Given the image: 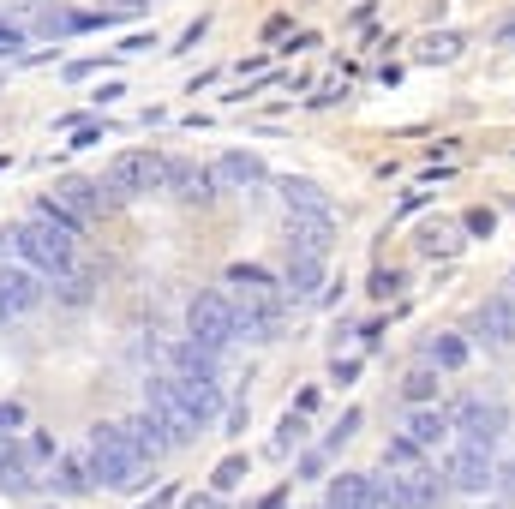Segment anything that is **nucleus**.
I'll list each match as a JSON object with an SVG mask.
<instances>
[{
	"instance_id": "obj_21",
	"label": "nucleus",
	"mask_w": 515,
	"mask_h": 509,
	"mask_svg": "<svg viewBox=\"0 0 515 509\" xmlns=\"http://www.w3.org/2000/svg\"><path fill=\"white\" fill-rule=\"evenodd\" d=\"M426 360H432L438 372H462V366H468V342H462L456 330H438V336L426 342Z\"/></svg>"
},
{
	"instance_id": "obj_11",
	"label": "nucleus",
	"mask_w": 515,
	"mask_h": 509,
	"mask_svg": "<svg viewBox=\"0 0 515 509\" xmlns=\"http://www.w3.org/2000/svg\"><path fill=\"white\" fill-rule=\"evenodd\" d=\"M474 330H480V342H492V348H515V294H492V300L474 312Z\"/></svg>"
},
{
	"instance_id": "obj_39",
	"label": "nucleus",
	"mask_w": 515,
	"mask_h": 509,
	"mask_svg": "<svg viewBox=\"0 0 515 509\" xmlns=\"http://www.w3.org/2000/svg\"><path fill=\"white\" fill-rule=\"evenodd\" d=\"M6 456H18V444H12V432H0V462H6Z\"/></svg>"
},
{
	"instance_id": "obj_30",
	"label": "nucleus",
	"mask_w": 515,
	"mask_h": 509,
	"mask_svg": "<svg viewBox=\"0 0 515 509\" xmlns=\"http://www.w3.org/2000/svg\"><path fill=\"white\" fill-rule=\"evenodd\" d=\"M354 432H360V408H348V414H342V420H336V432H330V438H324V450H342V444H348V438H354Z\"/></svg>"
},
{
	"instance_id": "obj_40",
	"label": "nucleus",
	"mask_w": 515,
	"mask_h": 509,
	"mask_svg": "<svg viewBox=\"0 0 515 509\" xmlns=\"http://www.w3.org/2000/svg\"><path fill=\"white\" fill-rule=\"evenodd\" d=\"M186 509H222L216 498H186Z\"/></svg>"
},
{
	"instance_id": "obj_18",
	"label": "nucleus",
	"mask_w": 515,
	"mask_h": 509,
	"mask_svg": "<svg viewBox=\"0 0 515 509\" xmlns=\"http://www.w3.org/2000/svg\"><path fill=\"white\" fill-rule=\"evenodd\" d=\"M450 432H456V426H450V414H444V408H432V402L408 414V438H414L420 450H438V444H444Z\"/></svg>"
},
{
	"instance_id": "obj_36",
	"label": "nucleus",
	"mask_w": 515,
	"mask_h": 509,
	"mask_svg": "<svg viewBox=\"0 0 515 509\" xmlns=\"http://www.w3.org/2000/svg\"><path fill=\"white\" fill-rule=\"evenodd\" d=\"M468 228H474V234H492V228H498V216H492V210H468Z\"/></svg>"
},
{
	"instance_id": "obj_15",
	"label": "nucleus",
	"mask_w": 515,
	"mask_h": 509,
	"mask_svg": "<svg viewBox=\"0 0 515 509\" xmlns=\"http://www.w3.org/2000/svg\"><path fill=\"white\" fill-rule=\"evenodd\" d=\"M282 204H288V216H330V192L318 186V180H282Z\"/></svg>"
},
{
	"instance_id": "obj_26",
	"label": "nucleus",
	"mask_w": 515,
	"mask_h": 509,
	"mask_svg": "<svg viewBox=\"0 0 515 509\" xmlns=\"http://www.w3.org/2000/svg\"><path fill=\"white\" fill-rule=\"evenodd\" d=\"M0 492H30V462H24V450L0 462Z\"/></svg>"
},
{
	"instance_id": "obj_20",
	"label": "nucleus",
	"mask_w": 515,
	"mask_h": 509,
	"mask_svg": "<svg viewBox=\"0 0 515 509\" xmlns=\"http://www.w3.org/2000/svg\"><path fill=\"white\" fill-rule=\"evenodd\" d=\"M90 486H96L90 456H60V462H54V492H60V498H84Z\"/></svg>"
},
{
	"instance_id": "obj_2",
	"label": "nucleus",
	"mask_w": 515,
	"mask_h": 509,
	"mask_svg": "<svg viewBox=\"0 0 515 509\" xmlns=\"http://www.w3.org/2000/svg\"><path fill=\"white\" fill-rule=\"evenodd\" d=\"M72 240H78V234H72L66 222L42 216V210H36L24 228H12V252H18L30 270H42V276H66V270H72Z\"/></svg>"
},
{
	"instance_id": "obj_16",
	"label": "nucleus",
	"mask_w": 515,
	"mask_h": 509,
	"mask_svg": "<svg viewBox=\"0 0 515 509\" xmlns=\"http://www.w3.org/2000/svg\"><path fill=\"white\" fill-rule=\"evenodd\" d=\"M126 438H132V444H138V450H144V456H150V462H156V456H168V450H174V432H168V426H162V420H156V414H150V408H144V414H132V420H126Z\"/></svg>"
},
{
	"instance_id": "obj_27",
	"label": "nucleus",
	"mask_w": 515,
	"mask_h": 509,
	"mask_svg": "<svg viewBox=\"0 0 515 509\" xmlns=\"http://www.w3.org/2000/svg\"><path fill=\"white\" fill-rule=\"evenodd\" d=\"M456 54H462V36H450V30L420 42V60H456Z\"/></svg>"
},
{
	"instance_id": "obj_44",
	"label": "nucleus",
	"mask_w": 515,
	"mask_h": 509,
	"mask_svg": "<svg viewBox=\"0 0 515 509\" xmlns=\"http://www.w3.org/2000/svg\"><path fill=\"white\" fill-rule=\"evenodd\" d=\"M318 509H330V504H318Z\"/></svg>"
},
{
	"instance_id": "obj_8",
	"label": "nucleus",
	"mask_w": 515,
	"mask_h": 509,
	"mask_svg": "<svg viewBox=\"0 0 515 509\" xmlns=\"http://www.w3.org/2000/svg\"><path fill=\"white\" fill-rule=\"evenodd\" d=\"M444 480H450L456 492H492V486H498V462H492V450H480V444H456V450L444 456Z\"/></svg>"
},
{
	"instance_id": "obj_34",
	"label": "nucleus",
	"mask_w": 515,
	"mask_h": 509,
	"mask_svg": "<svg viewBox=\"0 0 515 509\" xmlns=\"http://www.w3.org/2000/svg\"><path fill=\"white\" fill-rule=\"evenodd\" d=\"M396 288H402V276H396V270H378V276H372V294H378V300H390Z\"/></svg>"
},
{
	"instance_id": "obj_38",
	"label": "nucleus",
	"mask_w": 515,
	"mask_h": 509,
	"mask_svg": "<svg viewBox=\"0 0 515 509\" xmlns=\"http://www.w3.org/2000/svg\"><path fill=\"white\" fill-rule=\"evenodd\" d=\"M174 498H180V492H174V486H162V492H156V498H150V504H144V509H168V504H174Z\"/></svg>"
},
{
	"instance_id": "obj_12",
	"label": "nucleus",
	"mask_w": 515,
	"mask_h": 509,
	"mask_svg": "<svg viewBox=\"0 0 515 509\" xmlns=\"http://www.w3.org/2000/svg\"><path fill=\"white\" fill-rule=\"evenodd\" d=\"M330 509H384V492H378V474H336L330 492H324Z\"/></svg>"
},
{
	"instance_id": "obj_23",
	"label": "nucleus",
	"mask_w": 515,
	"mask_h": 509,
	"mask_svg": "<svg viewBox=\"0 0 515 509\" xmlns=\"http://www.w3.org/2000/svg\"><path fill=\"white\" fill-rule=\"evenodd\" d=\"M456 252H462L456 222H432V228H420V258H456Z\"/></svg>"
},
{
	"instance_id": "obj_5",
	"label": "nucleus",
	"mask_w": 515,
	"mask_h": 509,
	"mask_svg": "<svg viewBox=\"0 0 515 509\" xmlns=\"http://www.w3.org/2000/svg\"><path fill=\"white\" fill-rule=\"evenodd\" d=\"M378 492H384V509H438L450 480H438L432 468H408V474H378Z\"/></svg>"
},
{
	"instance_id": "obj_10",
	"label": "nucleus",
	"mask_w": 515,
	"mask_h": 509,
	"mask_svg": "<svg viewBox=\"0 0 515 509\" xmlns=\"http://www.w3.org/2000/svg\"><path fill=\"white\" fill-rule=\"evenodd\" d=\"M36 300H42V276L24 270V264H0V324L18 318V312H30Z\"/></svg>"
},
{
	"instance_id": "obj_31",
	"label": "nucleus",
	"mask_w": 515,
	"mask_h": 509,
	"mask_svg": "<svg viewBox=\"0 0 515 509\" xmlns=\"http://www.w3.org/2000/svg\"><path fill=\"white\" fill-rule=\"evenodd\" d=\"M228 282H234V288H270V276H264L258 264H234V270H228Z\"/></svg>"
},
{
	"instance_id": "obj_35",
	"label": "nucleus",
	"mask_w": 515,
	"mask_h": 509,
	"mask_svg": "<svg viewBox=\"0 0 515 509\" xmlns=\"http://www.w3.org/2000/svg\"><path fill=\"white\" fill-rule=\"evenodd\" d=\"M24 426V408L18 402H0V432H18Z\"/></svg>"
},
{
	"instance_id": "obj_41",
	"label": "nucleus",
	"mask_w": 515,
	"mask_h": 509,
	"mask_svg": "<svg viewBox=\"0 0 515 509\" xmlns=\"http://www.w3.org/2000/svg\"><path fill=\"white\" fill-rule=\"evenodd\" d=\"M138 6H144V0H114V12H138Z\"/></svg>"
},
{
	"instance_id": "obj_33",
	"label": "nucleus",
	"mask_w": 515,
	"mask_h": 509,
	"mask_svg": "<svg viewBox=\"0 0 515 509\" xmlns=\"http://www.w3.org/2000/svg\"><path fill=\"white\" fill-rule=\"evenodd\" d=\"M324 462H330V450H306V456H300V480H318Z\"/></svg>"
},
{
	"instance_id": "obj_24",
	"label": "nucleus",
	"mask_w": 515,
	"mask_h": 509,
	"mask_svg": "<svg viewBox=\"0 0 515 509\" xmlns=\"http://www.w3.org/2000/svg\"><path fill=\"white\" fill-rule=\"evenodd\" d=\"M402 396L414 402V408H426V402H438V366L426 360V366H414L408 378H402Z\"/></svg>"
},
{
	"instance_id": "obj_17",
	"label": "nucleus",
	"mask_w": 515,
	"mask_h": 509,
	"mask_svg": "<svg viewBox=\"0 0 515 509\" xmlns=\"http://www.w3.org/2000/svg\"><path fill=\"white\" fill-rule=\"evenodd\" d=\"M324 264H330V258H288V276H282L288 300H318V288H324Z\"/></svg>"
},
{
	"instance_id": "obj_13",
	"label": "nucleus",
	"mask_w": 515,
	"mask_h": 509,
	"mask_svg": "<svg viewBox=\"0 0 515 509\" xmlns=\"http://www.w3.org/2000/svg\"><path fill=\"white\" fill-rule=\"evenodd\" d=\"M216 186L222 192H246V186H264V156H252V150H228V156H216Z\"/></svg>"
},
{
	"instance_id": "obj_19",
	"label": "nucleus",
	"mask_w": 515,
	"mask_h": 509,
	"mask_svg": "<svg viewBox=\"0 0 515 509\" xmlns=\"http://www.w3.org/2000/svg\"><path fill=\"white\" fill-rule=\"evenodd\" d=\"M168 186H174L186 204H210V198H216V174H210V168H180V162H168Z\"/></svg>"
},
{
	"instance_id": "obj_4",
	"label": "nucleus",
	"mask_w": 515,
	"mask_h": 509,
	"mask_svg": "<svg viewBox=\"0 0 515 509\" xmlns=\"http://www.w3.org/2000/svg\"><path fill=\"white\" fill-rule=\"evenodd\" d=\"M120 198H138V192H156V186H168V156H156V150H126V156H114L108 162V174H102Z\"/></svg>"
},
{
	"instance_id": "obj_42",
	"label": "nucleus",
	"mask_w": 515,
	"mask_h": 509,
	"mask_svg": "<svg viewBox=\"0 0 515 509\" xmlns=\"http://www.w3.org/2000/svg\"><path fill=\"white\" fill-rule=\"evenodd\" d=\"M6 246H12V234H0V264H6Z\"/></svg>"
},
{
	"instance_id": "obj_3",
	"label": "nucleus",
	"mask_w": 515,
	"mask_h": 509,
	"mask_svg": "<svg viewBox=\"0 0 515 509\" xmlns=\"http://www.w3.org/2000/svg\"><path fill=\"white\" fill-rule=\"evenodd\" d=\"M144 408L174 432V450H180V444H192V438L204 432V420L192 414V402H186V390H180V378H174V372H162V378H150V384H144Z\"/></svg>"
},
{
	"instance_id": "obj_29",
	"label": "nucleus",
	"mask_w": 515,
	"mask_h": 509,
	"mask_svg": "<svg viewBox=\"0 0 515 509\" xmlns=\"http://www.w3.org/2000/svg\"><path fill=\"white\" fill-rule=\"evenodd\" d=\"M54 282H60V300H72V306L90 300V276H72V270H66V276H54Z\"/></svg>"
},
{
	"instance_id": "obj_25",
	"label": "nucleus",
	"mask_w": 515,
	"mask_h": 509,
	"mask_svg": "<svg viewBox=\"0 0 515 509\" xmlns=\"http://www.w3.org/2000/svg\"><path fill=\"white\" fill-rule=\"evenodd\" d=\"M384 468H390V474L420 468V444H414V438H390V444H384Z\"/></svg>"
},
{
	"instance_id": "obj_9",
	"label": "nucleus",
	"mask_w": 515,
	"mask_h": 509,
	"mask_svg": "<svg viewBox=\"0 0 515 509\" xmlns=\"http://www.w3.org/2000/svg\"><path fill=\"white\" fill-rule=\"evenodd\" d=\"M336 222L330 216H288V258H330Z\"/></svg>"
},
{
	"instance_id": "obj_22",
	"label": "nucleus",
	"mask_w": 515,
	"mask_h": 509,
	"mask_svg": "<svg viewBox=\"0 0 515 509\" xmlns=\"http://www.w3.org/2000/svg\"><path fill=\"white\" fill-rule=\"evenodd\" d=\"M180 390H186V402H192V414H198L204 426L222 414V390H216V378H180Z\"/></svg>"
},
{
	"instance_id": "obj_6",
	"label": "nucleus",
	"mask_w": 515,
	"mask_h": 509,
	"mask_svg": "<svg viewBox=\"0 0 515 509\" xmlns=\"http://www.w3.org/2000/svg\"><path fill=\"white\" fill-rule=\"evenodd\" d=\"M186 330H192V342H204V348L240 342V330H234V300H228V294H198V300L186 306Z\"/></svg>"
},
{
	"instance_id": "obj_1",
	"label": "nucleus",
	"mask_w": 515,
	"mask_h": 509,
	"mask_svg": "<svg viewBox=\"0 0 515 509\" xmlns=\"http://www.w3.org/2000/svg\"><path fill=\"white\" fill-rule=\"evenodd\" d=\"M90 474L108 492H144L150 486V456L126 438V426H96L90 432Z\"/></svg>"
},
{
	"instance_id": "obj_28",
	"label": "nucleus",
	"mask_w": 515,
	"mask_h": 509,
	"mask_svg": "<svg viewBox=\"0 0 515 509\" xmlns=\"http://www.w3.org/2000/svg\"><path fill=\"white\" fill-rule=\"evenodd\" d=\"M240 480H246V456H228V462L210 474V492H234Z\"/></svg>"
},
{
	"instance_id": "obj_14",
	"label": "nucleus",
	"mask_w": 515,
	"mask_h": 509,
	"mask_svg": "<svg viewBox=\"0 0 515 509\" xmlns=\"http://www.w3.org/2000/svg\"><path fill=\"white\" fill-rule=\"evenodd\" d=\"M216 354H222V348H204V342L186 336V342L168 348V372H174V378H216Z\"/></svg>"
},
{
	"instance_id": "obj_37",
	"label": "nucleus",
	"mask_w": 515,
	"mask_h": 509,
	"mask_svg": "<svg viewBox=\"0 0 515 509\" xmlns=\"http://www.w3.org/2000/svg\"><path fill=\"white\" fill-rule=\"evenodd\" d=\"M498 492H510V498H515V462H504V468H498Z\"/></svg>"
},
{
	"instance_id": "obj_43",
	"label": "nucleus",
	"mask_w": 515,
	"mask_h": 509,
	"mask_svg": "<svg viewBox=\"0 0 515 509\" xmlns=\"http://www.w3.org/2000/svg\"><path fill=\"white\" fill-rule=\"evenodd\" d=\"M510 294H515V270H510Z\"/></svg>"
},
{
	"instance_id": "obj_7",
	"label": "nucleus",
	"mask_w": 515,
	"mask_h": 509,
	"mask_svg": "<svg viewBox=\"0 0 515 509\" xmlns=\"http://www.w3.org/2000/svg\"><path fill=\"white\" fill-rule=\"evenodd\" d=\"M450 426L462 432V444H480V450H492V444L510 432V408H504V402H486V396H468V402H456Z\"/></svg>"
},
{
	"instance_id": "obj_32",
	"label": "nucleus",
	"mask_w": 515,
	"mask_h": 509,
	"mask_svg": "<svg viewBox=\"0 0 515 509\" xmlns=\"http://www.w3.org/2000/svg\"><path fill=\"white\" fill-rule=\"evenodd\" d=\"M294 444H300V408H294V414L282 420V438H276V456H288Z\"/></svg>"
}]
</instances>
